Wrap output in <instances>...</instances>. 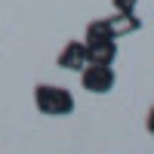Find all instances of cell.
Returning a JSON list of instances; mask_svg holds the SVG:
<instances>
[{
  "label": "cell",
  "instance_id": "5",
  "mask_svg": "<svg viewBox=\"0 0 154 154\" xmlns=\"http://www.w3.org/2000/svg\"><path fill=\"white\" fill-rule=\"evenodd\" d=\"M105 22H108V28H111V34L117 37V40H120L123 34L139 31V25H142V22L136 19V12H114V16H111V19H105Z\"/></svg>",
  "mask_w": 154,
  "mask_h": 154
},
{
  "label": "cell",
  "instance_id": "4",
  "mask_svg": "<svg viewBox=\"0 0 154 154\" xmlns=\"http://www.w3.org/2000/svg\"><path fill=\"white\" fill-rule=\"evenodd\" d=\"M86 46V62H93V65H114V59H117V40H83Z\"/></svg>",
  "mask_w": 154,
  "mask_h": 154
},
{
  "label": "cell",
  "instance_id": "3",
  "mask_svg": "<svg viewBox=\"0 0 154 154\" xmlns=\"http://www.w3.org/2000/svg\"><path fill=\"white\" fill-rule=\"evenodd\" d=\"M56 65H59L62 71H83V68L89 65V62H86V46H83V40H68L65 46H62Z\"/></svg>",
  "mask_w": 154,
  "mask_h": 154
},
{
  "label": "cell",
  "instance_id": "7",
  "mask_svg": "<svg viewBox=\"0 0 154 154\" xmlns=\"http://www.w3.org/2000/svg\"><path fill=\"white\" fill-rule=\"evenodd\" d=\"M145 130L154 136V105H151V111H148V117H145Z\"/></svg>",
  "mask_w": 154,
  "mask_h": 154
},
{
  "label": "cell",
  "instance_id": "6",
  "mask_svg": "<svg viewBox=\"0 0 154 154\" xmlns=\"http://www.w3.org/2000/svg\"><path fill=\"white\" fill-rule=\"evenodd\" d=\"M111 3H114V9H117V12H136L139 0H111Z\"/></svg>",
  "mask_w": 154,
  "mask_h": 154
},
{
  "label": "cell",
  "instance_id": "2",
  "mask_svg": "<svg viewBox=\"0 0 154 154\" xmlns=\"http://www.w3.org/2000/svg\"><path fill=\"white\" fill-rule=\"evenodd\" d=\"M114 68L111 65H89L80 71V86L86 89V93H96V96H105V93H111V86H114Z\"/></svg>",
  "mask_w": 154,
  "mask_h": 154
},
{
  "label": "cell",
  "instance_id": "1",
  "mask_svg": "<svg viewBox=\"0 0 154 154\" xmlns=\"http://www.w3.org/2000/svg\"><path fill=\"white\" fill-rule=\"evenodd\" d=\"M34 108L46 117H68L74 111V96L71 89L56 86V83H37L34 86Z\"/></svg>",
  "mask_w": 154,
  "mask_h": 154
}]
</instances>
